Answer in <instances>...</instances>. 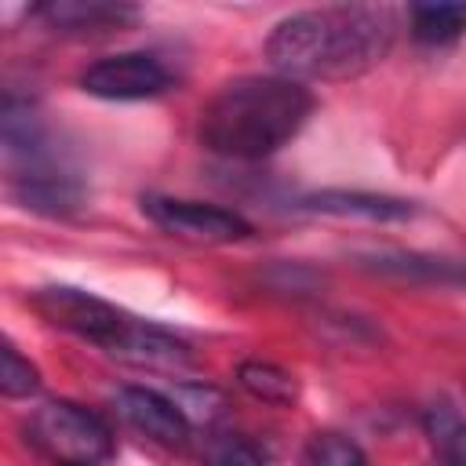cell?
<instances>
[{
    "mask_svg": "<svg viewBox=\"0 0 466 466\" xmlns=\"http://www.w3.org/2000/svg\"><path fill=\"white\" fill-rule=\"evenodd\" d=\"M393 33L397 15L390 7H317L277 22L266 55L291 80H346L382 62Z\"/></svg>",
    "mask_w": 466,
    "mask_h": 466,
    "instance_id": "1",
    "label": "cell"
},
{
    "mask_svg": "<svg viewBox=\"0 0 466 466\" xmlns=\"http://www.w3.org/2000/svg\"><path fill=\"white\" fill-rule=\"evenodd\" d=\"M313 95L291 76H237L215 91L200 109V146L229 160H262L288 146L306 116Z\"/></svg>",
    "mask_w": 466,
    "mask_h": 466,
    "instance_id": "2",
    "label": "cell"
},
{
    "mask_svg": "<svg viewBox=\"0 0 466 466\" xmlns=\"http://www.w3.org/2000/svg\"><path fill=\"white\" fill-rule=\"evenodd\" d=\"M25 437L58 466H98L113 459V430L73 400H47L25 419Z\"/></svg>",
    "mask_w": 466,
    "mask_h": 466,
    "instance_id": "3",
    "label": "cell"
},
{
    "mask_svg": "<svg viewBox=\"0 0 466 466\" xmlns=\"http://www.w3.org/2000/svg\"><path fill=\"white\" fill-rule=\"evenodd\" d=\"M33 306L47 324L66 328V331L102 346L113 357L120 353L124 339L135 328V317H127L113 302H106L91 291H80V288H40L33 295Z\"/></svg>",
    "mask_w": 466,
    "mask_h": 466,
    "instance_id": "4",
    "label": "cell"
},
{
    "mask_svg": "<svg viewBox=\"0 0 466 466\" xmlns=\"http://www.w3.org/2000/svg\"><path fill=\"white\" fill-rule=\"evenodd\" d=\"M142 211L153 226L178 240L193 244H233L251 237V222L229 208L204 204V200H178V197H142Z\"/></svg>",
    "mask_w": 466,
    "mask_h": 466,
    "instance_id": "5",
    "label": "cell"
},
{
    "mask_svg": "<svg viewBox=\"0 0 466 466\" xmlns=\"http://www.w3.org/2000/svg\"><path fill=\"white\" fill-rule=\"evenodd\" d=\"M80 87L95 98L109 102H135V98H153L171 87V73L157 55L146 51H120L109 58L91 62L80 73Z\"/></svg>",
    "mask_w": 466,
    "mask_h": 466,
    "instance_id": "6",
    "label": "cell"
},
{
    "mask_svg": "<svg viewBox=\"0 0 466 466\" xmlns=\"http://www.w3.org/2000/svg\"><path fill=\"white\" fill-rule=\"evenodd\" d=\"M116 411L146 437H153L157 444L178 448L189 441V415L182 411L178 400L164 397L160 390L149 386H124L116 393Z\"/></svg>",
    "mask_w": 466,
    "mask_h": 466,
    "instance_id": "7",
    "label": "cell"
},
{
    "mask_svg": "<svg viewBox=\"0 0 466 466\" xmlns=\"http://www.w3.org/2000/svg\"><path fill=\"white\" fill-rule=\"evenodd\" d=\"M33 15L44 18L55 33H106L138 18L131 4H113V0H47L36 4Z\"/></svg>",
    "mask_w": 466,
    "mask_h": 466,
    "instance_id": "8",
    "label": "cell"
},
{
    "mask_svg": "<svg viewBox=\"0 0 466 466\" xmlns=\"http://www.w3.org/2000/svg\"><path fill=\"white\" fill-rule=\"evenodd\" d=\"M302 211L317 215H339V218H368V222H400L415 215L411 200L382 197V193H360V189H320L299 200Z\"/></svg>",
    "mask_w": 466,
    "mask_h": 466,
    "instance_id": "9",
    "label": "cell"
},
{
    "mask_svg": "<svg viewBox=\"0 0 466 466\" xmlns=\"http://www.w3.org/2000/svg\"><path fill=\"white\" fill-rule=\"evenodd\" d=\"M408 22H411V36L419 44L441 47L462 36L466 29V4H411L408 7Z\"/></svg>",
    "mask_w": 466,
    "mask_h": 466,
    "instance_id": "10",
    "label": "cell"
},
{
    "mask_svg": "<svg viewBox=\"0 0 466 466\" xmlns=\"http://www.w3.org/2000/svg\"><path fill=\"white\" fill-rule=\"evenodd\" d=\"M237 382H240L255 400H262V404H280V408H288V404L299 400V382H295V375L284 371V368H277V364H269V360H244V364L237 368Z\"/></svg>",
    "mask_w": 466,
    "mask_h": 466,
    "instance_id": "11",
    "label": "cell"
},
{
    "mask_svg": "<svg viewBox=\"0 0 466 466\" xmlns=\"http://www.w3.org/2000/svg\"><path fill=\"white\" fill-rule=\"evenodd\" d=\"M422 433L433 455H466V415L451 400H433L422 411Z\"/></svg>",
    "mask_w": 466,
    "mask_h": 466,
    "instance_id": "12",
    "label": "cell"
},
{
    "mask_svg": "<svg viewBox=\"0 0 466 466\" xmlns=\"http://www.w3.org/2000/svg\"><path fill=\"white\" fill-rule=\"evenodd\" d=\"M302 466H368V455L357 441L342 433H313L302 451Z\"/></svg>",
    "mask_w": 466,
    "mask_h": 466,
    "instance_id": "13",
    "label": "cell"
},
{
    "mask_svg": "<svg viewBox=\"0 0 466 466\" xmlns=\"http://www.w3.org/2000/svg\"><path fill=\"white\" fill-rule=\"evenodd\" d=\"M36 386H40V371L15 346H4V353H0V390H4V397H29V393H36Z\"/></svg>",
    "mask_w": 466,
    "mask_h": 466,
    "instance_id": "14",
    "label": "cell"
},
{
    "mask_svg": "<svg viewBox=\"0 0 466 466\" xmlns=\"http://www.w3.org/2000/svg\"><path fill=\"white\" fill-rule=\"evenodd\" d=\"M204 466H266V455L248 437H218L208 444Z\"/></svg>",
    "mask_w": 466,
    "mask_h": 466,
    "instance_id": "15",
    "label": "cell"
},
{
    "mask_svg": "<svg viewBox=\"0 0 466 466\" xmlns=\"http://www.w3.org/2000/svg\"><path fill=\"white\" fill-rule=\"evenodd\" d=\"M430 466H466V455H433Z\"/></svg>",
    "mask_w": 466,
    "mask_h": 466,
    "instance_id": "16",
    "label": "cell"
}]
</instances>
